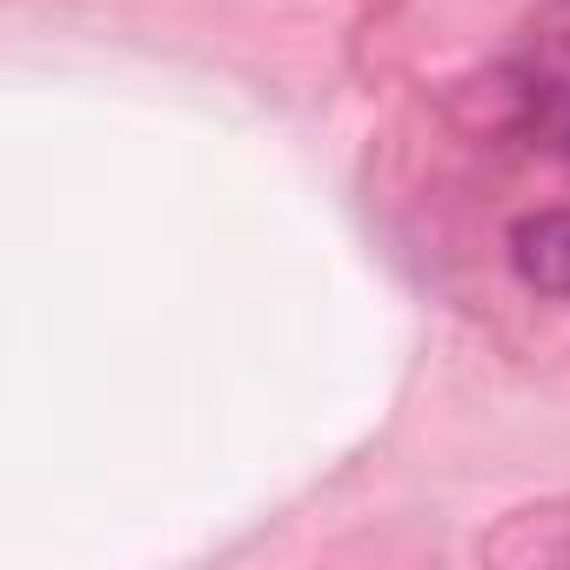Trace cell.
Returning <instances> with one entry per match:
<instances>
[{
  "label": "cell",
  "instance_id": "1",
  "mask_svg": "<svg viewBox=\"0 0 570 570\" xmlns=\"http://www.w3.org/2000/svg\"><path fill=\"white\" fill-rule=\"evenodd\" d=\"M510 268L523 289L570 303V208H537L510 228Z\"/></svg>",
  "mask_w": 570,
  "mask_h": 570
},
{
  "label": "cell",
  "instance_id": "2",
  "mask_svg": "<svg viewBox=\"0 0 570 570\" xmlns=\"http://www.w3.org/2000/svg\"><path fill=\"white\" fill-rule=\"evenodd\" d=\"M517 108H523V135H530L543 155H557V161L570 168V48L550 55V61H537V68L523 75Z\"/></svg>",
  "mask_w": 570,
  "mask_h": 570
},
{
  "label": "cell",
  "instance_id": "3",
  "mask_svg": "<svg viewBox=\"0 0 570 570\" xmlns=\"http://www.w3.org/2000/svg\"><path fill=\"white\" fill-rule=\"evenodd\" d=\"M563 14H570V0H563Z\"/></svg>",
  "mask_w": 570,
  "mask_h": 570
}]
</instances>
